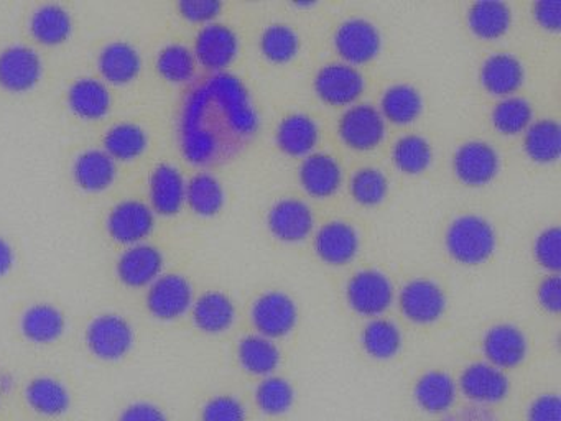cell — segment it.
<instances>
[{
    "label": "cell",
    "mask_w": 561,
    "mask_h": 421,
    "mask_svg": "<svg viewBox=\"0 0 561 421\" xmlns=\"http://www.w3.org/2000/svg\"><path fill=\"white\" fill-rule=\"evenodd\" d=\"M255 115L241 82L215 76L190 94L182 115V147L190 161L208 164L231 147L229 134H251Z\"/></svg>",
    "instance_id": "cell-1"
},
{
    "label": "cell",
    "mask_w": 561,
    "mask_h": 421,
    "mask_svg": "<svg viewBox=\"0 0 561 421\" xmlns=\"http://www.w3.org/2000/svg\"><path fill=\"white\" fill-rule=\"evenodd\" d=\"M446 250L462 265H479L494 253L497 236L494 226L478 214L456 217L445 236Z\"/></svg>",
    "instance_id": "cell-2"
},
{
    "label": "cell",
    "mask_w": 561,
    "mask_h": 421,
    "mask_svg": "<svg viewBox=\"0 0 561 421\" xmlns=\"http://www.w3.org/2000/svg\"><path fill=\"white\" fill-rule=\"evenodd\" d=\"M88 349L101 361H121L133 351L136 332L133 325L117 312L96 316L87 328Z\"/></svg>",
    "instance_id": "cell-3"
},
{
    "label": "cell",
    "mask_w": 561,
    "mask_h": 421,
    "mask_svg": "<svg viewBox=\"0 0 561 421\" xmlns=\"http://www.w3.org/2000/svg\"><path fill=\"white\" fill-rule=\"evenodd\" d=\"M346 299L357 315L379 318L392 305V282L380 270H359L347 282Z\"/></svg>",
    "instance_id": "cell-4"
},
{
    "label": "cell",
    "mask_w": 561,
    "mask_h": 421,
    "mask_svg": "<svg viewBox=\"0 0 561 421\" xmlns=\"http://www.w3.org/2000/svg\"><path fill=\"white\" fill-rule=\"evenodd\" d=\"M195 295L186 276L180 273H162L147 289V309L153 318L173 321L192 309Z\"/></svg>",
    "instance_id": "cell-5"
},
{
    "label": "cell",
    "mask_w": 561,
    "mask_h": 421,
    "mask_svg": "<svg viewBox=\"0 0 561 421\" xmlns=\"http://www.w3.org/2000/svg\"><path fill=\"white\" fill-rule=\"evenodd\" d=\"M341 140L357 151L374 150L386 138V118L369 102L351 105L337 125Z\"/></svg>",
    "instance_id": "cell-6"
},
{
    "label": "cell",
    "mask_w": 561,
    "mask_h": 421,
    "mask_svg": "<svg viewBox=\"0 0 561 421\" xmlns=\"http://www.w3.org/2000/svg\"><path fill=\"white\" fill-rule=\"evenodd\" d=\"M334 48L347 65H364L373 61L380 52L382 38L379 30L367 19L354 16L344 20L334 32Z\"/></svg>",
    "instance_id": "cell-7"
},
{
    "label": "cell",
    "mask_w": 561,
    "mask_h": 421,
    "mask_svg": "<svg viewBox=\"0 0 561 421\" xmlns=\"http://www.w3.org/2000/svg\"><path fill=\"white\" fill-rule=\"evenodd\" d=\"M366 89V79L356 66L330 62L314 76V91L330 105L354 104Z\"/></svg>",
    "instance_id": "cell-8"
},
{
    "label": "cell",
    "mask_w": 561,
    "mask_h": 421,
    "mask_svg": "<svg viewBox=\"0 0 561 421\" xmlns=\"http://www.w3.org/2000/svg\"><path fill=\"white\" fill-rule=\"evenodd\" d=\"M252 322L257 334L278 339L290 334L298 322L297 303L284 292H267L252 305Z\"/></svg>",
    "instance_id": "cell-9"
},
{
    "label": "cell",
    "mask_w": 561,
    "mask_h": 421,
    "mask_svg": "<svg viewBox=\"0 0 561 421\" xmlns=\"http://www.w3.org/2000/svg\"><path fill=\"white\" fill-rule=\"evenodd\" d=\"M42 75L44 62L32 46L18 43L0 52V88L5 91H31L38 84Z\"/></svg>",
    "instance_id": "cell-10"
},
{
    "label": "cell",
    "mask_w": 561,
    "mask_h": 421,
    "mask_svg": "<svg viewBox=\"0 0 561 421\" xmlns=\"http://www.w3.org/2000/svg\"><path fill=\"white\" fill-rule=\"evenodd\" d=\"M156 227V213L150 204L139 200H124L110 210L106 229L116 242L124 246L144 242Z\"/></svg>",
    "instance_id": "cell-11"
},
{
    "label": "cell",
    "mask_w": 561,
    "mask_h": 421,
    "mask_svg": "<svg viewBox=\"0 0 561 421\" xmlns=\"http://www.w3.org/2000/svg\"><path fill=\"white\" fill-rule=\"evenodd\" d=\"M501 158L488 141L469 140L453 155V171L468 186H484L497 177Z\"/></svg>",
    "instance_id": "cell-12"
},
{
    "label": "cell",
    "mask_w": 561,
    "mask_h": 421,
    "mask_svg": "<svg viewBox=\"0 0 561 421\" xmlns=\"http://www.w3.org/2000/svg\"><path fill=\"white\" fill-rule=\"evenodd\" d=\"M458 390H461L472 405L488 407L505 400L511 391V382L505 371L494 367L489 362H472L462 371Z\"/></svg>",
    "instance_id": "cell-13"
},
{
    "label": "cell",
    "mask_w": 561,
    "mask_h": 421,
    "mask_svg": "<svg viewBox=\"0 0 561 421\" xmlns=\"http://www.w3.org/2000/svg\"><path fill=\"white\" fill-rule=\"evenodd\" d=\"M399 305L407 319L416 325H432L446 309V295L438 283L430 278H413L402 286Z\"/></svg>",
    "instance_id": "cell-14"
},
{
    "label": "cell",
    "mask_w": 561,
    "mask_h": 421,
    "mask_svg": "<svg viewBox=\"0 0 561 421\" xmlns=\"http://www.w3.org/2000/svg\"><path fill=\"white\" fill-rule=\"evenodd\" d=\"M239 52V38L231 26L225 23H206L195 39L196 62L209 71H222L228 68Z\"/></svg>",
    "instance_id": "cell-15"
},
{
    "label": "cell",
    "mask_w": 561,
    "mask_h": 421,
    "mask_svg": "<svg viewBox=\"0 0 561 421\" xmlns=\"http://www.w3.org/2000/svg\"><path fill=\"white\" fill-rule=\"evenodd\" d=\"M482 352L485 362L501 371L517 367L527 357V335L520 328L507 322L492 326L482 338Z\"/></svg>",
    "instance_id": "cell-16"
},
{
    "label": "cell",
    "mask_w": 561,
    "mask_h": 421,
    "mask_svg": "<svg viewBox=\"0 0 561 421\" xmlns=\"http://www.w3.org/2000/svg\"><path fill=\"white\" fill-rule=\"evenodd\" d=\"M267 226L282 242H301L313 230V210L305 201L285 197L277 201L268 210Z\"/></svg>",
    "instance_id": "cell-17"
},
{
    "label": "cell",
    "mask_w": 561,
    "mask_h": 421,
    "mask_svg": "<svg viewBox=\"0 0 561 421\" xmlns=\"http://www.w3.org/2000/svg\"><path fill=\"white\" fill-rule=\"evenodd\" d=\"M163 255L152 243L140 242L127 247L116 263L121 282L130 288L149 286L162 275Z\"/></svg>",
    "instance_id": "cell-18"
},
{
    "label": "cell",
    "mask_w": 561,
    "mask_h": 421,
    "mask_svg": "<svg viewBox=\"0 0 561 421\" xmlns=\"http://www.w3.org/2000/svg\"><path fill=\"white\" fill-rule=\"evenodd\" d=\"M359 234L346 220H330L318 229L314 250L324 263L346 265L359 252Z\"/></svg>",
    "instance_id": "cell-19"
},
{
    "label": "cell",
    "mask_w": 561,
    "mask_h": 421,
    "mask_svg": "<svg viewBox=\"0 0 561 421\" xmlns=\"http://www.w3.org/2000/svg\"><path fill=\"white\" fill-rule=\"evenodd\" d=\"M186 181L172 163H160L149 178L150 207L162 216H175L185 204Z\"/></svg>",
    "instance_id": "cell-20"
},
{
    "label": "cell",
    "mask_w": 561,
    "mask_h": 421,
    "mask_svg": "<svg viewBox=\"0 0 561 421\" xmlns=\"http://www.w3.org/2000/svg\"><path fill=\"white\" fill-rule=\"evenodd\" d=\"M298 177L310 196L330 197L340 190L343 170L333 155L314 151L301 161Z\"/></svg>",
    "instance_id": "cell-21"
},
{
    "label": "cell",
    "mask_w": 561,
    "mask_h": 421,
    "mask_svg": "<svg viewBox=\"0 0 561 421\" xmlns=\"http://www.w3.org/2000/svg\"><path fill=\"white\" fill-rule=\"evenodd\" d=\"M525 69L520 59L511 53H495L485 58L479 71V81L485 91L501 98L514 94L524 84Z\"/></svg>",
    "instance_id": "cell-22"
},
{
    "label": "cell",
    "mask_w": 561,
    "mask_h": 421,
    "mask_svg": "<svg viewBox=\"0 0 561 421\" xmlns=\"http://www.w3.org/2000/svg\"><path fill=\"white\" fill-rule=\"evenodd\" d=\"M116 177V160L103 148H88L75 158V181L88 193H101L107 190Z\"/></svg>",
    "instance_id": "cell-23"
},
{
    "label": "cell",
    "mask_w": 561,
    "mask_h": 421,
    "mask_svg": "<svg viewBox=\"0 0 561 421\" xmlns=\"http://www.w3.org/2000/svg\"><path fill=\"white\" fill-rule=\"evenodd\" d=\"M101 76L113 84H129L142 69L139 49L129 42L116 39L107 43L98 56Z\"/></svg>",
    "instance_id": "cell-24"
},
{
    "label": "cell",
    "mask_w": 561,
    "mask_h": 421,
    "mask_svg": "<svg viewBox=\"0 0 561 421\" xmlns=\"http://www.w3.org/2000/svg\"><path fill=\"white\" fill-rule=\"evenodd\" d=\"M278 148L290 157H308L313 153L318 140H320V128L313 117L304 112H295L282 118L275 134Z\"/></svg>",
    "instance_id": "cell-25"
},
{
    "label": "cell",
    "mask_w": 561,
    "mask_h": 421,
    "mask_svg": "<svg viewBox=\"0 0 561 421\" xmlns=\"http://www.w3.org/2000/svg\"><path fill=\"white\" fill-rule=\"evenodd\" d=\"M416 405L426 413L443 414L449 411L458 397V384L443 371L425 372L413 388Z\"/></svg>",
    "instance_id": "cell-26"
},
{
    "label": "cell",
    "mask_w": 561,
    "mask_h": 421,
    "mask_svg": "<svg viewBox=\"0 0 561 421\" xmlns=\"http://www.w3.org/2000/svg\"><path fill=\"white\" fill-rule=\"evenodd\" d=\"M67 99L73 114L84 121H100L111 109V92L106 82L91 76L73 81Z\"/></svg>",
    "instance_id": "cell-27"
},
{
    "label": "cell",
    "mask_w": 561,
    "mask_h": 421,
    "mask_svg": "<svg viewBox=\"0 0 561 421\" xmlns=\"http://www.w3.org/2000/svg\"><path fill=\"white\" fill-rule=\"evenodd\" d=\"M193 322L199 331L219 334L236 321V306L222 292H206L193 301Z\"/></svg>",
    "instance_id": "cell-28"
},
{
    "label": "cell",
    "mask_w": 561,
    "mask_h": 421,
    "mask_svg": "<svg viewBox=\"0 0 561 421\" xmlns=\"http://www.w3.org/2000/svg\"><path fill=\"white\" fill-rule=\"evenodd\" d=\"M67 328V319L57 306L35 303L25 309L21 318L22 334L35 344L58 341Z\"/></svg>",
    "instance_id": "cell-29"
},
{
    "label": "cell",
    "mask_w": 561,
    "mask_h": 421,
    "mask_svg": "<svg viewBox=\"0 0 561 421\" xmlns=\"http://www.w3.org/2000/svg\"><path fill=\"white\" fill-rule=\"evenodd\" d=\"M25 400L42 417H61L70 410L71 397L64 382L42 375L32 378L25 388Z\"/></svg>",
    "instance_id": "cell-30"
},
{
    "label": "cell",
    "mask_w": 561,
    "mask_h": 421,
    "mask_svg": "<svg viewBox=\"0 0 561 421\" xmlns=\"http://www.w3.org/2000/svg\"><path fill=\"white\" fill-rule=\"evenodd\" d=\"M28 29L42 45H61L73 32V19L60 3H44L32 13Z\"/></svg>",
    "instance_id": "cell-31"
},
{
    "label": "cell",
    "mask_w": 561,
    "mask_h": 421,
    "mask_svg": "<svg viewBox=\"0 0 561 421\" xmlns=\"http://www.w3.org/2000/svg\"><path fill=\"white\" fill-rule=\"evenodd\" d=\"M238 359L249 374L268 377L280 365V349L272 339L261 334H249L238 345Z\"/></svg>",
    "instance_id": "cell-32"
},
{
    "label": "cell",
    "mask_w": 561,
    "mask_h": 421,
    "mask_svg": "<svg viewBox=\"0 0 561 421\" xmlns=\"http://www.w3.org/2000/svg\"><path fill=\"white\" fill-rule=\"evenodd\" d=\"M512 10L507 3L497 0H481L468 10V25L478 38L495 39L508 32Z\"/></svg>",
    "instance_id": "cell-33"
},
{
    "label": "cell",
    "mask_w": 561,
    "mask_h": 421,
    "mask_svg": "<svg viewBox=\"0 0 561 421\" xmlns=\"http://www.w3.org/2000/svg\"><path fill=\"white\" fill-rule=\"evenodd\" d=\"M525 153L537 163H553L561 153V128L553 118L531 122L525 130Z\"/></svg>",
    "instance_id": "cell-34"
},
{
    "label": "cell",
    "mask_w": 561,
    "mask_h": 421,
    "mask_svg": "<svg viewBox=\"0 0 561 421\" xmlns=\"http://www.w3.org/2000/svg\"><path fill=\"white\" fill-rule=\"evenodd\" d=\"M103 145V150L107 151L114 160H136L149 147V135L139 124L119 122L107 128Z\"/></svg>",
    "instance_id": "cell-35"
},
{
    "label": "cell",
    "mask_w": 561,
    "mask_h": 421,
    "mask_svg": "<svg viewBox=\"0 0 561 421\" xmlns=\"http://www.w3.org/2000/svg\"><path fill=\"white\" fill-rule=\"evenodd\" d=\"M422 95L410 84L390 86L380 99V114L397 125L412 124L422 114Z\"/></svg>",
    "instance_id": "cell-36"
},
{
    "label": "cell",
    "mask_w": 561,
    "mask_h": 421,
    "mask_svg": "<svg viewBox=\"0 0 561 421\" xmlns=\"http://www.w3.org/2000/svg\"><path fill=\"white\" fill-rule=\"evenodd\" d=\"M185 201L198 216H216L225 206V190L221 181L208 171L193 174L186 183Z\"/></svg>",
    "instance_id": "cell-37"
},
{
    "label": "cell",
    "mask_w": 561,
    "mask_h": 421,
    "mask_svg": "<svg viewBox=\"0 0 561 421\" xmlns=\"http://www.w3.org/2000/svg\"><path fill=\"white\" fill-rule=\"evenodd\" d=\"M360 344L370 357L387 361V359L396 357L402 349V331L390 319L374 318L363 329Z\"/></svg>",
    "instance_id": "cell-38"
},
{
    "label": "cell",
    "mask_w": 561,
    "mask_h": 421,
    "mask_svg": "<svg viewBox=\"0 0 561 421\" xmlns=\"http://www.w3.org/2000/svg\"><path fill=\"white\" fill-rule=\"evenodd\" d=\"M196 58L192 49L182 43H169L157 55V71L173 84L192 81L196 72Z\"/></svg>",
    "instance_id": "cell-39"
},
{
    "label": "cell",
    "mask_w": 561,
    "mask_h": 421,
    "mask_svg": "<svg viewBox=\"0 0 561 421\" xmlns=\"http://www.w3.org/2000/svg\"><path fill=\"white\" fill-rule=\"evenodd\" d=\"M534 117L530 102L520 95H507L492 109L491 121L495 130L504 135H517L527 130Z\"/></svg>",
    "instance_id": "cell-40"
},
{
    "label": "cell",
    "mask_w": 561,
    "mask_h": 421,
    "mask_svg": "<svg viewBox=\"0 0 561 421\" xmlns=\"http://www.w3.org/2000/svg\"><path fill=\"white\" fill-rule=\"evenodd\" d=\"M392 158L402 173L420 174L432 164L433 148L422 135H403L393 145Z\"/></svg>",
    "instance_id": "cell-41"
},
{
    "label": "cell",
    "mask_w": 561,
    "mask_h": 421,
    "mask_svg": "<svg viewBox=\"0 0 561 421\" xmlns=\"http://www.w3.org/2000/svg\"><path fill=\"white\" fill-rule=\"evenodd\" d=\"M300 49V36L285 23L268 25L261 35V52L271 62L291 61Z\"/></svg>",
    "instance_id": "cell-42"
},
{
    "label": "cell",
    "mask_w": 561,
    "mask_h": 421,
    "mask_svg": "<svg viewBox=\"0 0 561 421\" xmlns=\"http://www.w3.org/2000/svg\"><path fill=\"white\" fill-rule=\"evenodd\" d=\"M294 385L287 378L268 375L255 388V403L271 417L287 413L294 407Z\"/></svg>",
    "instance_id": "cell-43"
},
{
    "label": "cell",
    "mask_w": 561,
    "mask_h": 421,
    "mask_svg": "<svg viewBox=\"0 0 561 421\" xmlns=\"http://www.w3.org/2000/svg\"><path fill=\"white\" fill-rule=\"evenodd\" d=\"M351 196L360 206L373 207L382 203L389 193V180L382 170L376 167H363L350 181Z\"/></svg>",
    "instance_id": "cell-44"
},
{
    "label": "cell",
    "mask_w": 561,
    "mask_h": 421,
    "mask_svg": "<svg viewBox=\"0 0 561 421\" xmlns=\"http://www.w3.org/2000/svg\"><path fill=\"white\" fill-rule=\"evenodd\" d=\"M561 232L560 227H547L535 240L534 253L537 262L550 273L560 272L561 266Z\"/></svg>",
    "instance_id": "cell-45"
},
{
    "label": "cell",
    "mask_w": 561,
    "mask_h": 421,
    "mask_svg": "<svg viewBox=\"0 0 561 421\" xmlns=\"http://www.w3.org/2000/svg\"><path fill=\"white\" fill-rule=\"evenodd\" d=\"M202 421H248V411L239 398L218 395L206 401L202 410Z\"/></svg>",
    "instance_id": "cell-46"
},
{
    "label": "cell",
    "mask_w": 561,
    "mask_h": 421,
    "mask_svg": "<svg viewBox=\"0 0 561 421\" xmlns=\"http://www.w3.org/2000/svg\"><path fill=\"white\" fill-rule=\"evenodd\" d=\"M222 3L218 0H182L179 12L183 19L195 23H211L221 13Z\"/></svg>",
    "instance_id": "cell-47"
},
{
    "label": "cell",
    "mask_w": 561,
    "mask_h": 421,
    "mask_svg": "<svg viewBox=\"0 0 561 421\" xmlns=\"http://www.w3.org/2000/svg\"><path fill=\"white\" fill-rule=\"evenodd\" d=\"M527 421H561V400L558 395L543 394L531 401Z\"/></svg>",
    "instance_id": "cell-48"
},
{
    "label": "cell",
    "mask_w": 561,
    "mask_h": 421,
    "mask_svg": "<svg viewBox=\"0 0 561 421\" xmlns=\"http://www.w3.org/2000/svg\"><path fill=\"white\" fill-rule=\"evenodd\" d=\"M538 301L541 308L547 309L548 312H560L561 308V280L558 273H551L547 278L541 280L538 286Z\"/></svg>",
    "instance_id": "cell-49"
},
{
    "label": "cell",
    "mask_w": 561,
    "mask_h": 421,
    "mask_svg": "<svg viewBox=\"0 0 561 421\" xmlns=\"http://www.w3.org/2000/svg\"><path fill=\"white\" fill-rule=\"evenodd\" d=\"M534 19L541 29L548 32H558L561 26L560 0H540L534 3Z\"/></svg>",
    "instance_id": "cell-50"
},
{
    "label": "cell",
    "mask_w": 561,
    "mask_h": 421,
    "mask_svg": "<svg viewBox=\"0 0 561 421\" xmlns=\"http://www.w3.org/2000/svg\"><path fill=\"white\" fill-rule=\"evenodd\" d=\"M117 421H169L165 411L150 401H136L124 408Z\"/></svg>",
    "instance_id": "cell-51"
},
{
    "label": "cell",
    "mask_w": 561,
    "mask_h": 421,
    "mask_svg": "<svg viewBox=\"0 0 561 421\" xmlns=\"http://www.w3.org/2000/svg\"><path fill=\"white\" fill-rule=\"evenodd\" d=\"M458 421H499L489 408L471 405L458 414Z\"/></svg>",
    "instance_id": "cell-52"
},
{
    "label": "cell",
    "mask_w": 561,
    "mask_h": 421,
    "mask_svg": "<svg viewBox=\"0 0 561 421\" xmlns=\"http://www.w3.org/2000/svg\"><path fill=\"white\" fill-rule=\"evenodd\" d=\"M14 249H12L11 243L4 237H0V276L8 275L12 266H14Z\"/></svg>",
    "instance_id": "cell-53"
},
{
    "label": "cell",
    "mask_w": 561,
    "mask_h": 421,
    "mask_svg": "<svg viewBox=\"0 0 561 421\" xmlns=\"http://www.w3.org/2000/svg\"><path fill=\"white\" fill-rule=\"evenodd\" d=\"M12 387H14V382H12L11 375H2V377H0V391H2V394H9Z\"/></svg>",
    "instance_id": "cell-54"
}]
</instances>
